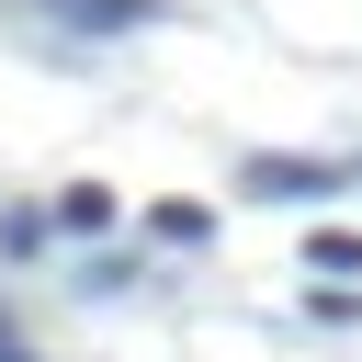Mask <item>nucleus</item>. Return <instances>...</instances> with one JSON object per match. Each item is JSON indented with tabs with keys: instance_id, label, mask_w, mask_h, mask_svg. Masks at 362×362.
<instances>
[{
	"instance_id": "7ed1b4c3",
	"label": "nucleus",
	"mask_w": 362,
	"mask_h": 362,
	"mask_svg": "<svg viewBox=\"0 0 362 362\" xmlns=\"http://www.w3.org/2000/svg\"><path fill=\"white\" fill-rule=\"evenodd\" d=\"M57 226H68V238H102V226H113V192H102V181H68V192H57Z\"/></svg>"
},
{
	"instance_id": "0eeeda50",
	"label": "nucleus",
	"mask_w": 362,
	"mask_h": 362,
	"mask_svg": "<svg viewBox=\"0 0 362 362\" xmlns=\"http://www.w3.org/2000/svg\"><path fill=\"white\" fill-rule=\"evenodd\" d=\"M0 362H34V339H23V328H11V317H0Z\"/></svg>"
},
{
	"instance_id": "39448f33",
	"label": "nucleus",
	"mask_w": 362,
	"mask_h": 362,
	"mask_svg": "<svg viewBox=\"0 0 362 362\" xmlns=\"http://www.w3.org/2000/svg\"><path fill=\"white\" fill-rule=\"evenodd\" d=\"M305 272H362V238H351V226H317V238H305Z\"/></svg>"
},
{
	"instance_id": "423d86ee",
	"label": "nucleus",
	"mask_w": 362,
	"mask_h": 362,
	"mask_svg": "<svg viewBox=\"0 0 362 362\" xmlns=\"http://www.w3.org/2000/svg\"><path fill=\"white\" fill-rule=\"evenodd\" d=\"M45 226H57V215H34V204H23V215H0V249L23 260V249H45Z\"/></svg>"
},
{
	"instance_id": "6e6552de",
	"label": "nucleus",
	"mask_w": 362,
	"mask_h": 362,
	"mask_svg": "<svg viewBox=\"0 0 362 362\" xmlns=\"http://www.w3.org/2000/svg\"><path fill=\"white\" fill-rule=\"evenodd\" d=\"M351 181H362V158H351Z\"/></svg>"
},
{
	"instance_id": "f257e3e1",
	"label": "nucleus",
	"mask_w": 362,
	"mask_h": 362,
	"mask_svg": "<svg viewBox=\"0 0 362 362\" xmlns=\"http://www.w3.org/2000/svg\"><path fill=\"white\" fill-rule=\"evenodd\" d=\"M238 192H249V204H328V192H351V170H339V158L260 147V158H238Z\"/></svg>"
},
{
	"instance_id": "f03ea898",
	"label": "nucleus",
	"mask_w": 362,
	"mask_h": 362,
	"mask_svg": "<svg viewBox=\"0 0 362 362\" xmlns=\"http://www.w3.org/2000/svg\"><path fill=\"white\" fill-rule=\"evenodd\" d=\"M45 11H57L68 34H147L170 0H45Z\"/></svg>"
},
{
	"instance_id": "20e7f679",
	"label": "nucleus",
	"mask_w": 362,
	"mask_h": 362,
	"mask_svg": "<svg viewBox=\"0 0 362 362\" xmlns=\"http://www.w3.org/2000/svg\"><path fill=\"white\" fill-rule=\"evenodd\" d=\"M147 238H158V249H204V238H215V215H204V204H158V215H147Z\"/></svg>"
}]
</instances>
